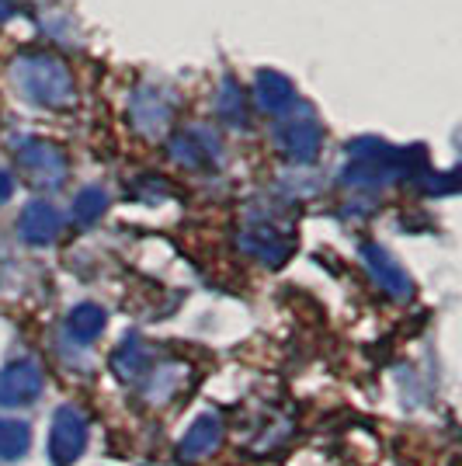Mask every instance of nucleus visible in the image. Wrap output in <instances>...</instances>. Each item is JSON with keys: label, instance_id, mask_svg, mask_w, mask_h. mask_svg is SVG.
<instances>
[{"label": "nucleus", "instance_id": "f257e3e1", "mask_svg": "<svg viewBox=\"0 0 462 466\" xmlns=\"http://www.w3.org/2000/svg\"><path fill=\"white\" fill-rule=\"evenodd\" d=\"M11 77H15L21 97L35 101L42 108H66L74 101L70 70L49 53H21L11 66Z\"/></svg>", "mask_w": 462, "mask_h": 466}, {"label": "nucleus", "instance_id": "f03ea898", "mask_svg": "<svg viewBox=\"0 0 462 466\" xmlns=\"http://www.w3.org/2000/svg\"><path fill=\"white\" fill-rule=\"evenodd\" d=\"M84 446H87V418L74 404H63L49 431V460L53 466H70L84 452Z\"/></svg>", "mask_w": 462, "mask_h": 466}, {"label": "nucleus", "instance_id": "7ed1b4c3", "mask_svg": "<svg viewBox=\"0 0 462 466\" xmlns=\"http://www.w3.org/2000/svg\"><path fill=\"white\" fill-rule=\"evenodd\" d=\"M18 164L35 185H45V188H59L66 177V157L53 143H42V139H21Z\"/></svg>", "mask_w": 462, "mask_h": 466}, {"label": "nucleus", "instance_id": "20e7f679", "mask_svg": "<svg viewBox=\"0 0 462 466\" xmlns=\"http://www.w3.org/2000/svg\"><path fill=\"white\" fill-rule=\"evenodd\" d=\"M278 147H282V154L289 157V160H296V164H309V160H316L320 147H324L320 122H316L313 116L282 122V126H278Z\"/></svg>", "mask_w": 462, "mask_h": 466}, {"label": "nucleus", "instance_id": "39448f33", "mask_svg": "<svg viewBox=\"0 0 462 466\" xmlns=\"http://www.w3.org/2000/svg\"><path fill=\"white\" fill-rule=\"evenodd\" d=\"M240 248L251 254V258H257L261 265L278 268V265L289 261L296 240L286 230H275L268 223H257V227H247V230L240 233Z\"/></svg>", "mask_w": 462, "mask_h": 466}, {"label": "nucleus", "instance_id": "423d86ee", "mask_svg": "<svg viewBox=\"0 0 462 466\" xmlns=\"http://www.w3.org/2000/svg\"><path fill=\"white\" fill-rule=\"evenodd\" d=\"M129 112H133V126L139 133L160 137V133L171 126L174 105L164 91H156V87H139L133 95V108H129Z\"/></svg>", "mask_w": 462, "mask_h": 466}, {"label": "nucleus", "instance_id": "0eeeda50", "mask_svg": "<svg viewBox=\"0 0 462 466\" xmlns=\"http://www.w3.org/2000/svg\"><path fill=\"white\" fill-rule=\"evenodd\" d=\"M42 393V370L35 362H15L0 372V404L4 408H21L32 404Z\"/></svg>", "mask_w": 462, "mask_h": 466}, {"label": "nucleus", "instance_id": "6e6552de", "mask_svg": "<svg viewBox=\"0 0 462 466\" xmlns=\"http://www.w3.org/2000/svg\"><path fill=\"white\" fill-rule=\"evenodd\" d=\"M219 446H223V418L209 410V414H198L192 425H188L185 439H181V449H177V456H181L185 463H195V460L212 456Z\"/></svg>", "mask_w": 462, "mask_h": 466}, {"label": "nucleus", "instance_id": "1a4fd4ad", "mask_svg": "<svg viewBox=\"0 0 462 466\" xmlns=\"http://www.w3.org/2000/svg\"><path fill=\"white\" fill-rule=\"evenodd\" d=\"M18 230L28 244L42 248V244H53V240L59 237V230H63V216H59V209L53 206V202L35 198V202H28V206L21 209Z\"/></svg>", "mask_w": 462, "mask_h": 466}, {"label": "nucleus", "instance_id": "9d476101", "mask_svg": "<svg viewBox=\"0 0 462 466\" xmlns=\"http://www.w3.org/2000/svg\"><path fill=\"white\" fill-rule=\"evenodd\" d=\"M362 258H366L372 279L379 282V289L389 292L393 299H407V296H410V279H407V272L400 268V261L386 251V248L366 244V248H362Z\"/></svg>", "mask_w": 462, "mask_h": 466}, {"label": "nucleus", "instance_id": "9b49d317", "mask_svg": "<svg viewBox=\"0 0 462 466\" xmlns=\"http://www.w3.org/2000/svg\"><path fill=\"white\" fill-rule=\"evenodd\" d=\"M254 95H257V105L268 112V116H286L296 108V87H292L289 77H282L278 70H261L257 80H254Z\"/></svg>", "mask_w": 462, "mask_h": 466}, {"label": "nucleus", "instance_id": "f8f14e48", "mask_svg": "<svg viewBox=\"0 0 462 466\" xmlns=\"http://www.w3.org/2000/svg\"><path fill=\"white\" fill-rule=\"evenodd\" d=\"M171 157L185 167H202L219 157V139L212 137L209 129H188L185 137L171 143Z\"/></svg>", "mask_w": 462, "mask_h": 466}, {"label": "nucleus", "instance_id": "ddd939ff", "mask_svg": "<svg viewBox=\"0 0 462 466\" xmlns=\"http://www.w3.org/2000/svg\"><path fill=\"white\" fill-rule=\"evenodd\" d=\"M146 366H150V349H146L136 334L126 338L116 349V355H112V370H116V376L122 383H136V380L146 372Z\"/></svg>", "mask_w": 462, "mask_h": 466}, {"label": "nucleus", "instance_id": "4468645a", "mask_svg": "<svg viewBox=\"0 0 462 466\" xmlns=\"http://www.w3.org/2000/svg\"><path fill=\"white\" fill-rule=\"evenodd\" d=\"M28 446H32V428L18 418H0V460L4 463L21 460Z\"/></svg>", "mask_w": 462, "mask_h": 466}, {"label": "nucleus", "instance_id": "2eb2a0df", "mask_svg": "<svg viewBox=\"0 0 462 466\" xmlns=\"http://www.w3.org/2000/svg\"><path fill=\"white\" fill-rule=\"evenodd\" d=\"M105 310L97 307V303H80V307H74L70 310V317H66V330L77 338V341H95L97 334L105 330Z\"/></svg>", "mask_w": 462, "mask_h": 466}, {"label": "nucleus", "instance_id": "dca6fc26", "mask_svg": "<svg viewBox=\"0 0 462 466\" xmlns=\"http://www.w3.org/2000/svg\"><path fill=\"white\" fill-rule=\"evenodd\" d=\"M216 112H219L223 122H230V126H244V122H247L244 91H240L236 80H223V91H219V97H216Z\"/></svg>", "mask_w": 462, "mask_h": 466}, {"label": "nucleus", "instance_id": "f3484780", "mask_svg": "<svg viewBox=\"0 0 462 466\" xmlns=\"http://www.w3.org/2000/svg\"><path fill=\"white\" fill-rule=\"evenodd\" d=\"M105 209H108V195L101 188H84L74 198V219H80V223H95Z\"/></svg>", "mask_w": 462, "mask_h": 466}, {"label": "nucleus", "instance_id": "a211bd4d", "mask_svg": "<svg viewBox=\"0 0 462 466\" xmlns=\"http://www.w3.org/2000/svg\"><path fill=\"white\" fill-rule=\"evenodd\" d=\"M11 195H15V181H11V175H4V171H0V206H4Z\"/></svg>", "mask_w": 462, "mask_h": 466}, {"label": "nucleus", "instance_id": "6ab92c4d", "mask_svg": "<svg viewBox=\"0 0 462 466\" xmlns=\"http://www.w3.org/2000/svg\"><path fill=\"white\" fill-rule=\"evenodd\" d=\"M18 15V0H0V21L15 18Z\"/></svg>", "mask_w": 462, "mask_h": 466}]
</instances>
